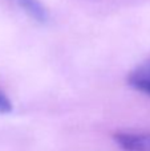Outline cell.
Instances as JSON below:
<instances>
[{
  "instance_id": "3",
  "label": "cell",
  "mask_w": 150,
  "mask_h": 151,
  "mask_svg": "<svg viewBox=\"0 0 150 151\" xmlns=\"http://www.w3.org/2000/svg\"><path fill=\"white\" fill-rule=\"evenodd\" d=\"M20 5L32 19L39 23H45L49 17L47 8L40 3V0H20Z\"/></svg>"
},
{
  "instance_id": "1",
  "label": "cell",
  "mask_w": 150,
  "mask_h": 151,
  "mask_svg": "<svg viewBox=\"0 0 150 151\" xmlns=\"http://www.w3.org/2000/svg\"><path fill=\"white\" fill-rule=\"evenodd\" d=\"M113 138L124 151H150V133L117 131Z\"/></svg>"
},
{
  "instance_id": "2",
  "label": "cell",
  "mask_w": 150,
  "mask_h": 151,
  "mask_svg": "<svg viewBox=\"0 0 150 151\" xmlns=\"http://www.w3.org/2000/svg\"><path fill=\"white\" fill-rule=\"evenodd\" d=\"M128 82L138 91L150 96V58L133 69L128 77Z\"/></svg>"
},
{
  "instance_id": "4",
  "label": "cell",
  "mask_w": 150,
  "mask_h": 151,
  "mask_svg": "<svg viewBox=\"0 0 150 151\" xmlns=\"http://www.w3.org/2000/svg\"><path fill=\"white\" fill-rule=\"evenodd\" d=\"M12 110V104H11L9 98L5 96L3 91H0V113H9Z\"/></svg>"
}]
</instances>
